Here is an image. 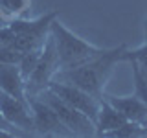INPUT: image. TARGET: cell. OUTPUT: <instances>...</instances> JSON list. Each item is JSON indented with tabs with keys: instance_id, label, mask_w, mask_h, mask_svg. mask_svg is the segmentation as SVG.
I'll use <instances>...</instances> for the list:
<instances>
[{
	"instance_id": "obj_12",
	"label": "cell",
	"mask_w": 147,
	"mask_h": 138,
	"mask_svg": "<svg viewBox=\"0 0 147 138\" xmlns=\"http://www.w3.org/2000/svg\"><path fill=\"white\" fill-rule=\"evenodd\" d=\"M42 46L33 48V50H30V52H26L22 55L20 63H18V68H20V74H22L24 79H28V76H30V74L33 72V68L37 66V63H39V59H40V53H42Z\"/></svg>"
},
{
	"instance_id": "obj_20",
	"label": "cell",
	"mask_w": 147,
	"mask_h": 138,
	"mask_svg": "<svg viewBox=\"0 0 147 138\" xmlns=\"http://www.w3.org/2000/svg\"><path fill=\"white\" fill-rule=\"evenodd\" d=\"M142 70H144V76L147 77V66H142Z\"/></svg>"
},
{
	"instance_id": "obj_7",
	"label": "cell",
	"mask_w": 147,
	"mask_h": 138,
	"mask_svg": "<svg viewBox=\"0 0 147 138\" xmlns=\"http://www.w3.org/2000/svg\"><path fill=\"white\" fill-rule=\"evenodd\" d=\"M0 112L11 125H15L24 135L33 133V116H31L30 103H24L0 90Z\"/></svg>"
},
{
	"instance_id": "obj_1",
	"label": "cell",
	"mask_w": 147,
	"mask_h": 138,
	"mask_svg": "<svg viewBox=\"0 0 147 138\" xmlns=\"http://www.w3.org/2000/svg\"><path fill=\"white\" fill-rule=\"evenodd\" d=\"M125 48H127L125 44L118 46V48H105L103 53L88 59L86 63L79 64V66L66 68V70H57L53 79L76 85L85 92L92 94L94 98L101 99L105 94V85H107L114 66L119 61H123Z\"/></svg>"
},
{
	"instance_id": "obj_16",
	"label": "cell",
	"mask_w": 147,
	"mask_h": 138,
	"mask_svg": "<svg viewBox=\"0 0 147 138\" xmlns=\"http://www.w3.org/2000/svg\"><path fill=\"white\" fill-rule=\"evenodd\" d=\"M22 52L15 50L13 46H0V64H18L22 59Z\"/></svg>"
},
{
	"instance_id": "obj_8",
	"label": "cell",
	"mask_w": 147,
	"mask_h": 138,
	"mask_svg": "<svg viewBox=\"0 0 147 138\" xmlns=\"http://www.w3.org/2000/svg\"><path fill=\"white\" fill-rule=\"evenodd\" d=\"M103 98L109 101L116 110L125 116L129 122H136L142 125H147V107L140 99V96H110L103 94Z\"/></svg>"
},
{
	"instance_id": "obj_3",
	"label": "cell",
	"mask_w": 147,
	"mask_h": 138,
	"mask_svg": "<svg viewBox=\"0 0 147 138\" xmlns=\"http://www.w3.org/2000/svg\"><path fill=\"white\" fill-rule=\"evenodd\" d=\"M40 99H44L46 103L50 105L55 114L59 116V120L64 123V127L72 133L74 136H94L96 135V123L83 114L81 110H77L76 107L68 105L66 101H63L55 92H52L50 89H44L39 94Z\"/></svg>"
},
{
	"instance_id": "obj_9",
	"label": "cell",
	"mask_w": 147,
	"mask_h": 138,
	"mask_svg": "<svg viewBox=\"0 0 147 138\" xmlns=\"http://www.w3.org/2000/svg\"><path fill=\"white\" fill-rule=\"evenodd\" d=\"M0 90L30 103L26 96V79L22 77L18 64H0Z\"/></svg>"
},
{
	"instance_id": "obj_21",
	"label": "cell",
	"mask_w": 147,
	"mask_h": 138,
	"mask_svg": "<svg viewBox=\"0 0 147 138\" xmlns=\"http://www.w3.org/2000/svg\"><path fill=\"white\" fill-rule=\"evenodd\" d=\"M145 39H147V20H145Z\"/></svg>"
},
{
	"instance_id": "obj_5",
	"label": "cell",
	"mask_w": 147,
	"mask_h": 138,
	"mask_svg": "<svg viewBox=\"0 0 147 138\" xmlns=\"http://www.w3.org/2000/svg\"><path fill=\"white\" fill-rule=\"evenodd\" d=\"M28 101H30L31 116H33V133L35 135H40V136H74L64 127V123L59 120L55 110L44 99L35 96V98H30Z\"/></svg>"
},
{
	"instance_id": "obj_11",
	"label": "cell",
	"mask_w": 147,
	"mask_h": 138,
	"mask_svg": "<svg viewBox=\"0 0 147 138\" xmlns=\"http://www.w3.org/2000/svg\"><path fill=\"white\" fill-rule=\"evenodd\" d=\"M105 136H119V138H136V136H147V125H142V123L136 122H127L123 125H119L118 129L107 133Z\"/></svg>"
},
{
	"instance_id": "obj_10",
	"label": "cell",
	"mask_w": 147,
	"mask_h": 138,
	"mask_svg": "<svg viewBox=\"0 0 147 138\" xmlns=\"http://www.w3.org/2000/svg\"><path fill=\"white\" fill-rule=\"evenodd\" d=\"M125 122H127V118L119 110L114 109L105 98H101L99 112H98V118H96V136H105L107 133L118 129Z\"/></svg>"
},
{
	"instance_id": "obj_4",
	"label": "cell",
	"mask_w": 147,
	"mask_h": 138,
	"mask_svg": "<svg viewBox=\"0 0 147 138\" xmlns=\"http://www.w3.org/2000/svg\"><path fill=\"white\" fill-rule=\"evenodd\" d=\"M57 70H59V57H57V50H55L53 37L50 33L44 46H42V53H40L39 63H37L33 72H31L26 79L28 99L35 98V96H39L44 89H48L50 81L53 79V76L57 74Z\"/></svg>"
},
{
	"instance_id": "obj_2",
	"label": "cell",
	"mask_w": 147,
	"mask_h": 138,
	"mask_svg": "<svg viewBox=\"0 0 147 138\" xmlns=\"http://www.w3.org/2000/svg\"><path fill=\"white\" fill-rule=\"evenodd\" d=\"M50 33L53 37L55 50H57L59 70L79 66V64L86 63L88 59L105 52V48L94 46L88 41H85L79 35H76L72 30H68L64 24H61L57 18H53L52 24H50Z\"/></svg>"
},
{
	"instance_id": "obj_19",
	"label": "cell",
	"mask_w": 147,
	"mask_h": 138,
	"mask_svg": "<svg viewBox=\"0 0 147 138\" xmlns=\"http://www.w3.org/2000/svg\"><path fill=\"white\" fill-rule=\"evenodd\" d=\"M15 135H13L11 131H6V129H0V138H13Z\"/></svg>"
},
{
	"instance_id": "obj_14",
	"label": "cell",
	"mask_w": 147,
	"mask_h": 138,
	"mask_svg": "<svg viewBox=\"0 0 147 138\" xmlns=\"http://www.w3.org/2000/svg\"><path fill=\"white\" fill-rule=\"evenodd\" d=\"M131 63H132V79H134L136 94L140 96V99L147 107V77L144 76V70H142V66L136 61H131Z\"/></svg>"
},
{
	"instance_id": "obj_18",
	"label": "cell",
	"mask_w": 147,
	"mask_h": 138,
	"mask_svg": "<svg viewBox=\"0 0 147 138\" xmlns=\"http://www.w3.org/2000/svg\"><path fill=\"white\" fill-rule=\"evenodd\" d=\"M0 129H6V131H11L15 136H20V135H24L22 131H18V129H17L15 125H11V123L7 122V120L2 116V112H0Z\"/></svg>"
},
{
	"instance_id": "obj_6",
	"label": "cell",
	"mask_w": 147,
	"mask_h": 138,
	"mask_svg": "<svg viewBox=\"0 0 147 138\" xmlns=\"http://www.w3.org/2000/svg\"><path fill=\"white\" fill-rule=\"evenodd\" d=\"M48 89L55 92L63 101H66L68 105L76 107L77 110H81L83 114H86L92 122L96 123V118H98V112H99V103L101 99L94 98L92 94L85 92L83 89L76 85H70V83H63V81H55L52 79L48 85Z\"/></svg>"
},
{
	"instance_id": "obj_15",
	"label": "cell",
	"mask_w": 147,
	"mask_h": 138,
	"mask_svg": "<svg viewBox=\"0 0 147 138\" xmlns=\"http://www.w3.org/2000/svg\"><path fill=\"white\" fill-rule=\"evenodd\" d=\"M123 61H136L140 66H147V39L142 46L134 50H127L123 52Z\"/></svg>"
},
{
	"instance_id": "obj_17",
	"label": "cell",
	"mask_w": 147,
	"mask_h": 138,
	"mask_svg": "<svg viewBox=\"0 0 147 138\" xmlns=\"http://www.w3.org/2000/svg\"><path fill=\"white\" fill-rule=\"evenodd\" d=\"M15 33L11 31V28L7 26V22L4 26H0V46H7V44H11L13 41H15Z\"/></svg>"
},
{
	"instance_id": "obj_13",
	"label": "cell",
	"mask_w": 147,
	"mask_h": 138,
	"mask_svg": "<svg viewBox=\"0 0 147 138\" xmlns=\"http://www.w3.org/2000/svg\"><path fill=\"white\" fill-rule=\"evenodd\" d=\"M28 7H30V2H28V0H0V13H2V17L6 18V20L20 15Z\"/></svg>"
}]
</instances>
